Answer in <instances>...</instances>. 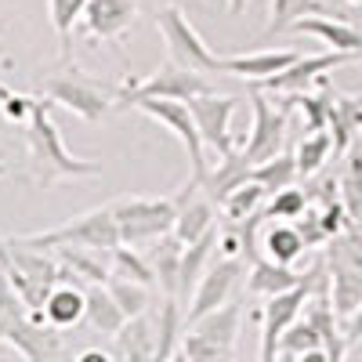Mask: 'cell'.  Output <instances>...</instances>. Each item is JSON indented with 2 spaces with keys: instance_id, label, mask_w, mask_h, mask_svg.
<instances>
[{
  "instance_id": "9a60e30c",
  "label": "cell",
  "mask_w": 362,
  "mask_h": 362,
  "mask_svg": "<svg viewBox=\"0 0 362 362\" xmlns=\"http://www.w3.org/2000/svg\"><path fill=\"white\" fill-rule=\"evenodd\" d=\"M177 203V221H174V232L185 239V243H192V239H199L203 232L214 228V199L206 196V189L199 185V181L192 177L185 189H181L174 196Z\"/></svg>"
},
{
  "instance_id": "44dd1931",
  "label": "cell",
  "mask_w": 362,
  "mask_h": 362,
  "mask_svg": "<svg viewBox=\"0 0 362 362\" xmlns=\"http://www.w3.org/2000/svg\"><path fill=\"white\" fill-rule=\"evenodd\" d=\"M148 264H153L156 279H160V290L163 293H174L177 297V272H181V254H185V239L177 232H167L160 239H153L148 247H141Z\"/></svg>"
},
{
  "instance_id": "484cf974",
  "label": "cell",
  "mask_w": 362,
  "mask_h": 362,
  "mask_svg": "<svg viewBox=\"0 0 362 362\" xmlns=\"http://www.w3.org/2000/svg\"><path fill=\"white\" fill-rule=\"evenodd\" d=\"M58 261L66 268H73L80 279L87 283H109L112 279V264L105 261L109 250H95V247H54Z\"/></svg>"
},
{
  "instance_id": "8992f818",
  "label": "cell",
  "mask_w": 362,
  "mask_h": 362,
  "mask_svg": "<svg viewBox=\"0 0 362 362\" xmlns=\"http://www.w3.org/2000/svg\"><path fill=\"white\" fill-rule=\"evenodd\" d=\"M44 95H47L54 105H62V109L76 112L80 119H87V124H98V119L112 109V102H116V90L102 87L95 76H87V73L76 69V66L47 76V80H44Z\"/></svg>"
},
{
  "instance_id": "b9f144b4",
  "label": "cell",
  "mask_w": 362,
  "mask_h": 362,
  "mask_svg": "<svg viewBox=\"0 0 362 362\" xmlns=\"http://www.w3.org/2000/svg\"><path fill=\"white\" fill-rule=\"evenodd\" d=\"M4 174H8V167H4V163H0V177H4Z\"/></svg>"
},
{
  "instance_id": "6da1fadb",
  "label": "cell",
  "mask_w": 362,
  "mask_h": 362,
  "mask_svg": "<svg viewBox=\"0 0 362 362\" xmlns=\"http://www.w3.org/2000/svg\"><path fill=\"white\" fill-rule=\"evenodd\" d=\"M51 98H33V112L25 119V145H29V163H33V177L40 185H54L66 177H95L102 174L98 160H80L62 145V134L54 127L51 116Z\"/></svg>"
},
{
  "instance_id": "7a4b0ae2",
  "label": "cell",
  "mask_w": 362,
  "mask_h": 362,
  "mask_svg": "<svg viewBox=\"0 0 362 362\" xmlns=\"http://www.w3.org/2000/svg\"><path fill=\"white\" fill-rule=\"evenodd\" d=\"M18 243L25 247H40V250H54V247H95V250H116L119 239V225L112 218V206H95L87 214L58 225L51 232H33V235H18Z\"/></svg>"
},
{
  "instance_id": "2e32d148",
  "label": "cell",
  "mask_w": 362,
  "mask_h": 362,
  "mask_svg": "<svg viewBox=\"0 0 362 362\" xmlns=\"http://www.w3.org/2000/svg\"><path fill=\"white\" fill-rule=\"evenodd\" d=\"M8 344H11L22 358H33V362H44V358H58V355H62L58 326L40 322L33 312H29V315L11 329V334H8Z\"/></svg>"
},
{
  "instance_id": "8d00e7d4",
  "label": "cell",
  "mask_w": 362,
  "mask_h": 362,
  "mask_svg": "<svg viewBox=\"0 0 362 362\" xmlns=\"http://www.w3.org/2000/svg\"><path fill=\"white\" fill-rule=\"evenodd\" d=\"M305 210H308V192H300V189H293V185L272 192L268 218H276V221H297Z\"/></svg>"
},
{
  "instance_id": "4316f807",
  "label": "cell",
  "mask_w": 362,
  "mask_h": 362,
  "mask_svg": "<svg viewBox=\"0 0 362 362\" xmlns=\"http://www.w3.org/2000/svg\"><path fill=\"white\" fill-rule=\"evenodd\" d=\"M156 358H174L177 355V337L185 334V312H181V297L163 293V308L156 322Z\"/></svg>"
},
{
  "instance_id": "cb8c5ba5",
  "label": "cell",
  "mask_w": 362,
  "mask_h": 362,
  "mask_svg": "<svg viewBox=\"0 0 362 362\" xmlns=\"http://www.w3.org/2000/svg\"><path fill=\"white\" fill-rule=\"evenodd\" d=\"M83 319L98 329V334H116L119 326L127 322V312L119 308V300L112 297V290H109V283H90L87 286V312H83Z\"/></svg>"
},
{
  "instance_id": "4fadbf2b",
  "label": "cell",
  "mask_w": 362,
  "mask_h": 362,
  "mask_svg": "<svg viewBox=\"0 0 362 362\" xmlns=\"http://www.w3.org/2000/svg\"><path fill=\"white\" fill-rule=\"evenodd\" d=\"M351 58H358V54H348V51H329V54H308V58H297V62H290L283 73L261 80V87H264V90H272V95H300V90H305L312 80H319L322 73H329V69H337V66L351 62Z\"/></svg>"
},
{
  "instance_id": "277c9868",
  "label": "cell",
  "mask_w": 362,
  "mask_h": 362,
  "mask_svg": "<svg viewBox=\"0 0 362 362\" xmlns=\"http://www.w3.org/2000/svg\"><path fill=\"white\" fill-rule=\"evenodd\" d=\"M112 218L119 225V239L127 247H148L153 239L174 232L177 203L174 199H153V196H124L112 199Z\"/></svg>"
},
{
  "instance_id": "5bb4252c",
  "label": "cell",
  "mask_w": 362,
  "mask_h": 362,
  "mask_svg": "<svg viewBox=\"0 0 362 362\" xmlns=\"http://www.w3.org/2000/svg\"><path fill=\"white\" fill-rule=\"evenodd\" d=\"M138 22V0H87L83 8V29L90 40L116 44L127 29Z\"/></svg>"
},
{
  "instance_id": "f35d334b",
  "label": "cell",
  "mask_w": 362,
  "mask_h": 362,
  "mask_svg": "<svg viewBox=\"0 0 362 362\" xmlns=\"http://www.w3.org/2000/svg\"><path fill=\"white\" fill-rule=\"evenodd\" d=\"M297 98V105L308 112V131H326V119H329V102L326 98H315V95H293Z\"/></svg>"
},
{
  "instance_id": "74e56055",
  "label": "cell",
  "mask_w": 362,
  "mask_h": 362,
  "mask_svg": "<svg viewBox=\"0 0 362 362\" xmlns=\"http://www.w3.org/2000/svg\"><path fill=\"white\" fill-rule=\"evenodd\" d=\"M344 206L351 218H362V156L351 153V163L344 170Z\"/></svg>"
},
{
  "instance_id": "ba28073f",
  "label": "cell",
  "mask_w": 362,
  "mask_h": 362,
  "mask_svg": "<svg viewBox=\"0 0 362 362\" xmlns=\"http://www.w3.org/2000/svg\"><path fill=\"white\" fill-rule=\"evenodd\" d=\"M322 272H326V264H315V268L308 272V279L300 283V286L268 297V305H264V312H261V358H264V362H272V358L279 355L283 334L300 319V312H305V305H308V297H312L315 283L322 279Z\"/></svg>"
},
{
  "instance_id": "9c48e42d",
  "label": "cell",
  "mask_w": 362,
  "mask_h": 362,
  "mask_svg": "<svg viewBox=\"0 0 362 362\" xmlns=\"http://www.w3.org/2000/svg\"><path fill=\"white\" fill-rule=\"evenodd\" d=\"M247 102H250V109H254V127H250V138H247V145H243V153L250 156V163H261V160L279 156L283 138H286V124H290V102L272 105L268 90H264L261 83H250Z\"/></svg>"
},
{
  "instance_id": "7402d4cb",
  "label": "cell",
  "mask_w": 362,
  "mask_h": 362,
  "mask_svg": "<svg viewBox=\"0 0 362 362\" xmlns=\"http://www.w3.org/2000/svg\"><path fill=\"white\" fill-rule=\"evenodd\" d=\"M87 312V290L76 283V279H62V283H54V290L47 293L44 300V319L58 329H66L73 322H80Z\"/></svg>"
},
{
  "instance_id": "d590c367",
  "label": "cell",
  "mask_w": 362,
  "mask_h": 362,
  "mask_svg": "<svg viewBox=\"0 0 362 362\" xmlns=\"http://www.w3.org/2000/svg\"><path fill=\"white\" fill-rule=\"evenodd\" d=\"M268 196V189L264 185H257V181H247V185H239L225 203H221V210L232 218V221H243V218H250L254 210H261V199Z\"/></svg>"
},
{
  "instance_id": "836d02e7",
  "label": "cell",
  "mask_w": 362,
  "mask_h": 362,
  "mask_svg": "<svg viewBox=\"0 0 362 362\" xmlns=\"http://www.w3.org/2000/svg\"><path fill=\"white\" fill-rule=\"evenodd\" d=\"M329 124H334V148H337V153H344L351 131L362 124V105H358L355 98L329 102Z\"/></svg>"
},
{
  "instance_id": "d6986e66",
  "label": "cell",
  "mask_w": 362,
  "mask_h": 362,
  "mask_svg": "<svg viewBox=\"0 0 362 362\" xmlns=\"http://www.w3.org/2000/svg\"><path fill=\"white\" fill-rule=\"evenodd\" d=\"M297 51H254V54H228L225 58V73L228 76H239L247 83H261L268 76L283 73L290 62H297Z\"/></svg>"
},
{
  "instance_id": "ac0fdd59",
  "label": "cell",
  "mask_w": 362,
  "mask_h": 362,
  "mask_svg": "<svg viewBox=\"0 0 362 362\" xmlns=\"http://www.w3.org/2000/svg\"><path fill=\"white\" fill-rule=\"evenodd\" d=\"M214 243H221V228L214 225L210 232H203L199 239H192V243H185V254H181V272H177V297L181 305L185 300H192L203 272H206V261L210 254H214Z\"/></svg>"
},
{
  "instance_id": "8fae6325",
  "label": "cell",
  "mask_w": 362,
  "mask_h": 362,
  "mask_svg": "<svg viewBox=\"0 0 362 362\" xmlns=\"http://www.w3.org/2000/svg\"><path fill=\"white\" fill-rule=\"evenodd\" d=\"M243 268H247V264H243V257H239V254H225L218 264H210V268L203 272V279H199L192 300H189V308H185V326H192V322L203 319L206 312L221 308L225 300H228V293L235 290V283L243 279Z\"/></svg>"
},
{
  "instance_id": "1f68e13d",
  "label": "cell",
  "mask_w": 362,
  "mask_h": 362,
  "mask_svg": "<svg viewBox=\"0 0 362 362\" xmlns=\"http://www.w3.org/2000/svg\"><path fill=\"white\" fill-rule=\"evenodd\" d=\"M109 290H112V297L119 300V308L127 312V319H131V315H141V312L148 308V300H153V286H148V283L116 276V272H112V279H109Z\"/></svg>"
},
{
  "instance_id": "d4e9b609",
  "label": "cell",
  "mask_w": 362,
  "mask_h": 362,
  "mask_svg": "<svg viewBox=\"0 0 362 362\" xmlns=\"http://www.w3.org/2000/svg\"><path fill=\"white\" fill-rule=\"evenodd\" d=\"M112 337H116V344H112L116 358H156V334H153V326H148L145 312L131 315Z\"/></svg>"
},
{
  "instance_id": "5b68a950",
  "label": "cell",
  "mask_w": 362,
  "mask_h": 362,
  "mask_svg": "<svg viewBox=\"0 0 362 362\" xmlns=\"http://www.w3.org/2000/svg\"><path fill=\"white\" fill-rule=\"evenodd\" d=\"M214 90V83L206 80V73L189 69L181 62H163L160 69H153V76L145 80H127L116 87V105H138L141 98H177V102H189L196 95H206Z\"/></svg>"
},
{
  "instance_id": "7c38bea8",
  "label": "cell",
  "mask_w": 362,
  "mask_h": 362,
  "mask_svg": "<svg viewBox=\"0 0 362 362\" xmlns=\"http://www.w3.org/2000/svg\"><path fill=\"white\" fill-rule=\"evenodd\" d=\"M189 109L196 116V124H199V134L203 141L214 148L218 156H228L235 153V145H232V112L239 109V98L235 95H214V90H206V95H196L189 98Z\"/></svg>"
},
{
  "instance_id": "52a82bcc",
  "label": "cell",
  "mask_w": 362,
  "mask_h": 362,
  "mask_svg": "<svg viewBox=\"0 0 362 362\" xmlns=\"http://www.w3.org/2000/svg\"><path fill=\"white\" fill-rule=\"evenodd\" d=\"M156 25H160V33L167 40V51H170L174 62L189 66V69H199V73H225V58L214 54L203 44L199 29L189 22V15L181 11L177 4H163L156 11Z\"/></svg>"
},
{
  "instance_id": "ffe728a7",
  "label": "cell",
  "mask_w": 362,
  "mask_h": 362,
  "mask_svg": "<svg viewBox=\"0 0 362 362\" xmlns=\"http://www.w3.org/2000/svg\"><path fill=\"white\" fill-rule=\"evenodd\" d=\"M250 156L247 153H228V156H221L218 160V167L214 170H206V177L199 181V185L206 189V196L214 199L218 206L239 189V185H247L250 181Z\"/></svg>"
},
{
  "instance_id": "4dcf8cb0",
  "label": "cell",
  "mask_w": 362,
  "mask_h": 362,
  "mask_svg": "<svg viewBox=\"0 0 362 362\" xmlns=\"http://www.w3.org/2000/svg\"><path fill=\"white\" fill-rule=\"evenodd\" d=\"M305 15H329L326 0H272V18H268L264 37L283 33V29H290L297 18H305Z\"/></svg>"
},
{
  "instance_id": "e575fe53",
  "label": "cell",
  "mask_w": 362,
  "mask_h": 362,
  "mask_svg": "<svg viewBox=\"0 0 362 362\" xmlns=\"http://www.w3.org/2000/svg\"><path fill=\"white\" fill-rule=\"evenodd\" d=\"M51 8V25L58 33V44H62V54H69V40H73V25L83 18L87 0H47Z\"/></svg>"
},
{
  "instance_id": "3957f363",
  "label": "cell",
  "mask_w": 362,
  "mask_h": 362,
  "mask_svg": "<svg viewBox=\"0 0 362 362\" xmlns=\"http://www.w3.org/2000/svg\"><path fill=\"white\" fill-rule=\"evenodd\" d=\"M239 322H243V308L232 305V300H225L221 308L206 312L203 319H196L192 326H185L177 355L196 358V362L232 358V355H235V334H239Z\"/></svg>"
},
{
  "instance_id": "ab89813d",
  "label": "cell",
  "mask_w": 362,
  "mask_h": 362,
  "mask_svg": "<svg viewBox=\"0 0 362 362\" xmlns=\"http://www.w3.org/2000/svg\"><path fill=\"white\" fill-rule=\"evenodd\" d=\"M362 341V305L348 315V322H344V344H348V351L355 348Z\"/></svg>"
},
{
  "instance_id": "d6a6232c",
  "label": "cell",
  "mask_w": 362,
  "mask_h": 362,
  "mask_svg": "<svg viewBox=\"0 0 362 362\" xmlns=\"http://www.w3.org/2000/svg\"><path fill=\"white\" fill-rule=\"evenodd\" d=\"M329 148H334V134H329V131H308L305 141L297 145V167H300V177H312V174L326 163Z\"/></svg>"
},
{
  "instance_id": "f1b7e54d",
  "label": "cell",
  "mask_w": 362,
  "mask_h": 362,
  "mask_svg": "<svg viewBox=\"0 0 362 362\" xmlns=\"http://www.w3.org/2000/svg\"><path fill=\"white\" fill-rule=\"evenodd\" d=\"M264 254L268 257H276V261H283V264H293L300 254L308 250V243H305V235H300V228L297 225H290V221H276L268 232H264Z\"/></svg>"
},
{
  "instance_id": "603a6c76",
  "label": "cell",
  "mask_w": 362,
  "mask_h": 362,
  "mask_svg": "<svg viewBox=\"0 0 362 362\" xmlns=\"http://www.w3.org/2000/svg\"><path fill=\"white\" fill-rule=\"evenodd\" d=\"M308 276H300V272H293V264H283L276 257H254L250 264V293H261V297H272V293H283V290H293L300 286Z\"/></svg>"
},
{
  "instance_id": "83f0119b",
  "label": "cell",
  "mask_w": 362,
  "mask_h": 362,
  "mask_svg": "<svg viewBox=\"0 0 362 362\" xmlns=\"http://www.w3.org/2000/svg\"><path fill=\"white\" fill-rule=\"evenodd\" d=\"M279 355H283V358H329V355H326V344H322V337H319V329H315L308 319H297L286 334H283Z\"/></svg>"
},
{
  "instance_id": "60d3db41",
  "label": "cell",
  "mask_w": 362,
  "mask_h": 362,
  "mask_svg": "<svg viewBox=\"0 0 362 362\" xmlns=\"http://www.w3.org/2000/svg\"><path fill=\"white\" fill-rule=\"evenodd\" d=\"M225 4H228V15H243L250 0H225Z\"/></svg>"
},
{
  "instance_id": "e0dca14e",
  "label": "cell",
  "mask_w": 362,
  "mask_h": 362,
  "mask_svg": "<svg viewBox=\"0 0 362 362\" xmlns=\"http://www.w3.org/2000/svg\"><path fill=\"white\" fill-rule=\"evenodd\" d=\"M290 29L319 37L329 51H348V54L362 58V29H355L351 22H341L334 15H305V18H297Z\"/></svg>"
},
{
  "instance_id": "f546056e",
  "label": "cell",
  "mask_w": 362,
  "mask_h": 362,
  "mask_svg": "<svg viewBox=\"0 0 362 362\" xmlns=\"http://www.w3.org/2000/svg\"><path fill=\"white\" fill-rule=\"evenodd\" d=\"M300 177V167H297V156H272V160H261L250 167V181H257V185H264L268 192H279L286 185H293V181Z\"/></svg>"
},
{
  "instance_id": "30bf717a",
  "label": "cell",
  "mask_w": 362,
  "mask_h": 362,
  "mask_svg": "<svg viewBox=\"0 0 362 362\" xmlns=\"http://www.w3.org/2000/svg\"><path fill=\"white\" fill-rule=\"evenodd\" d=\"M138 109L145 116H153L160 127H167L181 145H185V153H189V163H192V177L203 181L206 177V156H203V134H199V124H196V116L189 109V102H177V98H141Z\"/></svg>"
},
{
  "instance_id": "7bdbcfd3",
  "label": "cell",
  "mask_w": 362,
  "mask_h": 362,
  "mask_svg": "<svg viewBox=\"0 0 362 362\" xmlns=\"http://www.w3.org/2000/svg\"><path fill=\"white\" fill-rule=\"evenodd\" d=\"M0 51H4V40H0Z\"/></svg>"
}]
</instances>
